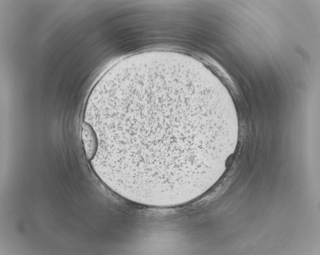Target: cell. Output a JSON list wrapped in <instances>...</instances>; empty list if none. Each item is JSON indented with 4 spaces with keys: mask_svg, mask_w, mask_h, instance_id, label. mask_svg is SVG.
Listing matches in <instances>:
<instances>
[{
    "mask_svg": "<svg viewBox=\"0 0 320 255\" xmlns=\"http://www.w3.org/2000/svg\"><path fill=\"white\" fill-rule=\"evenodd\" d=\"M191 97L189 88L166 80L107 96L84 115L97 139L96 157L128 181L167 184L186 177L196 168L203 129Z\"/></svg>",
    "mask_w": 320,
    "mask_h": 255,
    "instance_id": "6da1fadb",
    "label": "cell"
},
{
    "mask_svg": "<svg viewBox=\"0 0 320 255\" xmlns=\"http://www.w3.org/2000/svg\"><path fill=\"white\" fill-rule=\"evenodd\" d=\"M82 138L84 151L87 160L90 162L95 157L98 148L97 138L89 125L83 123Z\"/></svg>",
    "mask_w": 320,
    "mask_h": 255,
    "instance_id": "7a4b0ae2",
    "label": "cell"
}]
</instances>
